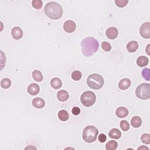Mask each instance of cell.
Here are the masks:
<instances>
[{
  "mask_svg": "<svg viewBox=\"0 0 150 150\" xmlns=\"http://www.w3.org/2000/svg\"><path fill=\"white\" fill-rule=\"evenodd\" d=\"M142 76V77L147 80V81H149L150 80V70L149 68H144L141 73Z\"/></svg>",
  "mask_w": 150,
  "mask_h": 150,
  "instance_id": "26",
  "label": "cell"
},
{
  "mask_svg": "<svg viewBox=\"0 0 150 150\" xmlns=\"http://www.w3.org/2000/svg\"><path fill=\"white\" fill-rule=\"evenodd\" d=\"M142 119L139 116H134L131 118V124L134 128H139L142 124Z\"/></svg>",
  "mask_w": 150,
  "mask_h": 150,
  "instance_id": "20",
  "label": "cell"
},
{
  "mask_svg": "<svg viewBox=\"0 0 150 150\" xmlns=\"http://www.w3.org/2000/svg\"><path fill=\"white\" fill-rule=\"evenodd\" d=\"M102 49L105 52H110L111 50V45L107 42H103L101 43Z\"/></svg>",
  "mask_w": 150,
  "mask_h": 150,
  "instance_id": "31",
  "label": "cell"
},
{
  "mask_svg": "<svg viewBox=\"0 0 150 150\" xmlns=\"http://www.w3.org/2000/svg\"><path fill=\"white\" fill-rule=\"evenodd\" d=\"M76 29L75 22L71 20H67L63 24V29L67 33H72Z\"/></svg>",
  "mask_w": 150,
  "mask_h": 150,
  "instance_id": "8",
  "label": "cell"
},
{
  "mask_svg": "<svg viewBox=\"0 0 150 150\" xmlns=\"http://www.w3.org/2000/svg\"><path fill=\"white\" fill-rule=\"evenodd\" d=\"M107 137L104 134H100L98 135V141L101 143H103L106 141Z\"/></svg>",
  "mask_w": 150,
  "mask_h": 150,
  "instance_id": "33",
  "label": "cell"
},
{
  "mask_svg": "<svg viewBox=\"0 0 150 150\" xmlns=\"http://www.w3.org/2000/svg\"><path fill=\"white\" fill-rule=\"evenodd\" d=\"M131 84V80L128 78H124L121 79L118 83V87L121 90H125L128 89Z\"/></svg>",
  "mask_w": 150,
  "mask_h": 150,
  "instance_id": "12",
  "label": "cell"
},
{
  "mask_svg": "<svg viewBox=\"0 0 150 150\" xmlns=\"http://www.w3.org/2000/svg\"><path fill=\"white\" fill-rule=\"evenodd\" d=\"M87 84L90 88L94 90H98L103 86L104 79L101 75L97 73H93L88 76Z\"/></svg>",
  "mask_w": 150,
  "mask_h": 150,
  "instance_id": "4",
  "label": "cell"
},
{
  "mask_svg": "<svg viewBox=\"0 0 150 150\" xmlns=\"http://www.w3.org/2000/svg\"><path fill=\"white\" fill-rule=\"evenodd\" d=\"M27 91L30 95L35 96L39 93L40 87L39 85L36 83H31L28 86Z\"/></svg>",
  "mask_w": 150,
  "mask_h": 150,
  "instance_id": "11",
  "label": "cell"
},
{
  "mask_svg": "<svg viewBox=\"0 0 150 150\" xmlns=\"http://www.w3.org/2000/svg\"><path fill=\"white\" fill-rule=\"evenodd\" d=\"M129 111L128 109L124 107H119L116 109L115 114L118 118H124L128 115Z\"/></svg>",
  "mask_w": 150,
  "mask_h": 150,
  "instance_id": "13",
  "label": "cell"
},
{
  "mask_svg": "<svg viewBox=\"0 0 150 150\" xmlns=\"http://www.w3.org/2000/svg\"><path fill=\"white\" fill-rule=\"evenodd\" d=\"M108 136L111 138L113 139H120L121 137V131L117 128H112L111 129L108 133Z\"/></svg>",
  "mask_w": 150,
  "mask_h": 150,
  "instance_id": "18",
  "label": "cell"
},
{
  "mask_svg": "<svg viewBox=\"0 0 150 150\" xmlns=\"http://www.w3.org/2000/svg\"><path fill=\"white\" fill-rule=\"evenodd\" d=\"M126 47L129 53H134L138 49V43L135 40H131L127 43Z\"/></svg>",
  "mask_w": 150,
  "mask_h": 150,
  "instance_id": "16",
  "label": "cell"
},
{
  "mask_svg": "<svg viewBox=\"0 0 150 150\" xmlns=\"http://www.w3.org/2000/svg\"><path fill=\"white\" fill-rule=\"evenodd\" d=\"M146 149L149 150V148H148L147 146H145V145L141 146H139V147H138V149Z\"/></svg>",
  "mask_w": 150,
  "mask_h": 150,
  "instance_id": "34",
  "label": "cell"
},
{
  "mask_svg": "<svg viewBox=\"0 0 150 150\" xmlns=\"http://www.w3.org/2000/svg\"><path fill=\"white\" fill-rule=\"evenodd\" d=\"M120 126L124 131H127L129 129V124L126 120H122L120 123Z\"/></svg>",
  "mask_w": 150,
  "mask_h": 150,
  "instance_id": "28",
  "label": "cell"
},
{
  "mask_svg": "<svg viewBox=\"0 0 150 150\" xmlns=\"http://www.w3.org/2000/svg\"><path fill=\"white\" fill-rule=\"evenodd\" d=\"M50 86L54 89H59L62 86V80L58 77H54L53 78L50 82Z\"/></svg>",
  "mask_w": 150,
  "mask_h": 150,
  "instance_id": "17",
  "label": "cell"
},
{
  "mask_svg": "<svg viewBox=\"0 0 150 150\" xmlns=\"http://www.w3.org/2000/svg\"><path fill=\"white\" fill-rule=\"evenodd\" d=\"M32 77L34 79V80L38 82H40L43 80V75L42 73L38 70H35L33 71Z\"/></svg>",
  "mask_w": 150,
  "mask_h": 150,
  "instance_id": "23",
  "label": "cell"
},
{
  "mask_svg": "<svg viewBox=\"0 0 150 150\" xmlns=\"http://www.w3.org/2000/svg\"><path fill=\"white\" fill-rule=\"evenodd\" d=\"M71 112L74 115H78L80 113V109L78 107H74L71 110Z\"/></svg>",
  "mask_w": 150,
  "mask_h": 150,
  "instance_id": "32",
  "label": "cell"
},
{
  "mask_svg": "<svg viewBox=\"0 0 150 150\" xmlns=\"http://www.w3.org/2000/svg\"><path fill=\"white\" fill-rule=\"evenodd\" d=\"M139 33L144 39L150 38V22L144 23L139 28Z\"/></svg>",
  "mask_w": 150,
  "mask_h": 150,
  "instance_id": "7",
  "label": "cell"
},
{
  "mask_svg": "<svg viewBox=\"0 0 150 150\" xmlns=\"http://www.w3.org/2000/svg\"><path fill=\"white\" fill-rule=\"evenodd\" d=\"M32 105L35 108H42L45 105V101L40 97H36L32 100Z\"/></svg>",
  "mask_w": 150,
  "mask_h": 150,
  "instance_id": "14",
  "label": "cell"
},
{
  "mask_svg": "<svg viewBox=\"0 0 150 150\" xmlns=\"http://www.w3.org/2000/svg\"><path fill=\"white\" fill-rule=\"evenodd\" d=\"M57 116H58L59 119L62 121H66L69 120V113L65 110H60L58 112Z\"/></svg>",
  "mask_w": 150,
  "mask_h": 150,
  "instance_id": "21",
  "label": "cell"
},
{
  "mask_svg": "<svg viewBox=\"0 0 150 150\" xmlns=\"http://www.w3.org/2000/svg\"><path fill=\"white\" fill-rule=\"evenodd\" d=\"M114 2L118 7L124 8L127 5L128 1V0H115Z\"/></svg>",
  "mask_w": 150,
  "mask_h": 150,
  "instance_id": "29",
  "label": "cell"
},
{
  "mask_svg": "<svg viewBox=\"0 0 150 150\" xmlns=\"http://www.w3.org/2000/svg\"><path fill=\"white\" fill-rule=\"evenodd\" d=\"M71 76L73 80L79 81L81 79V78L82 77V74H81V71H80L79 70H75L71 73Z\"/></svg>",
  "mask_w": 150,
  "mask_h": 150,
  "instance_id": "25",
  "label": "cell"
},
{
  "mask_svg": "<svg viewBox=\"0 0 150 150\" xmlns=\"http://www.w3.org/2000/svg\"><path fill=\"white\" fill-rule=\"evenodd\" d=\"M105 35L106 36L111 40L115 39L117 38L118 35V31L117 28L114 26H111L108 28L105 32Z\"/></svg>",
  "mask_w": 150,
  "mask_h": 150,
  "instance_id": "9",
  "label": "cell"
},
{
  "mask_svg": "<svg viewBox=\"0 0 150 150\" xmlns=\"http://www.w3.org/2000/svg\"><path fill=\"white\" fill-rule=\"evenodd\" d=\"M136 96L141 100H147L150 97V84L149 83H142L135 90Z\"/></svg>",
  "mask_w": 150,
  "mask_h": 150,
  "instance_id": "5",
  "label": "cell"
},
{
  "mask_svg": "<svg viewBox=\"0 0 150 150\" xmlns=\"http://www.w3.org/2000/svg\"><path fill=\"white\" fill-rule=\"evenodd\" d=\"M149 63V59L145 56H141L137 58V64L139 67H144Z\"/></svg>",
  "mask_w": 150,
  "mask_h": 150,
  "instance_id": "19",
  "label": "cell"
},
{
  "mask_svg": "<svg viewBox=\"0 0 150 150\" xmlns=\"http://www.w3.org/2000/svg\"><path fill=\"white\" fill-rule=\"evenodd\" d=\"M96 100V94L91 91H84L80 97V101L85 107H91L94 104Z\"/></svg>",
  "mask_w": 150,
  "mask_h": 150,
  "instance_id": "6",
  "label": "cell"
},
{
  "mask_svg": "<svg viewBox=\"0 0 150 150\" xmlns=\"http://www.w3.org/2000/svg\"><path fill=\"white\" fill-rule=\"evenodd\" d=\"M82 54L86 57L93 55L98 49V42L93 37H87L83 39L80 44Z\"/></svg>",
  "mask_w": 150,
  "mask_h": 150,
  "instance_id": "1",
  "label": "cell"
},
{
  "mask_svg": "<svg viewBox=\"0 0 150 150\" xmlns=\"http://www.w3.org/2000/svg\"><path fill=\"white\" fill-rule=\"evenodd\" d=\"M42 1L41 0H33L32 1V6L35 9H40L42 6Z\"/></svg>",
  "mask_w": 150,
  "mask_h": 150,
  "instance_id": "30",
  "label": "cell"
},
{
  "mask_svg": "<svg viewBox=\"0 0 150 150\" xmlns=\"http://www.w3.org/2000/svg\"><path fill=\"white\" fill-rule=\"evenodd\" d=\"M46 15L50 19L57 20L63 15V9L61 5L56 2L51 1L46 4L44 9Z\"/></svg>",
  "mask_w": 150,
  "mask_h": 150,
  "instance_id": "2",
  "label": "cell"
},
{
  "mask_svg": "<svg viewBox=\"0 0 150 150\" xmlns=\"http://www.w3.org/2000/svg\"><path fill=\"white\" fill-rule=\"evenodd\" d=\"M141 140L142 143L145 144H150V134L148 133L143 134L141 137Z\"/></svg>",
  "mask_w": 150,
  "mask_h": 150,
  "instance_id": "27",
  "label": "cell"
},
{
  "mask_svg": "<svg viewBox=\"0 0 150 150\" xmlns=\"http://www.w3.org/2000/svg\"><path fill=\"white\" fill-rule=\"evenodd\" d=\"M69 97V94L68 92L66 90H62L57 92V98L59 101L61 102H64L68 100Z\"/></svg>",
  "mask_w": 150,
  "mask_h": 150,
  "instance_id": "15",
  "label": "cell"
},
{
  "mask_svg": "<svg viewBox=\"0 0 150 150\" xmlns=\"http://www.w3.org/2000/svg\"><path fill=\"white\" fill-rule=\"evenodd\" d=\"M98 134V129L94 125H88L86 127L82 133L83 139L87 142L91 143L94 142Z\"/></svg>",
  "mask_w": 150,
  "mask_h": 150,
  "instance_id": "3",
  "label": "cell"
},
{
  "mask_svg": "<svg viewBox=\"0 0 150 150\" xmlns=\"http://www.w3.org/2000/svg\"><path fill=\"white\" fill-rule=\"evenodd\" d=\"M11 81L8 78H4L1 81V86L2 88L6 89L11 87Z\"/></svg>",
  "mask_w": 150,
  "mask_h": 150,
  "instance_id": "24",
  "label": "cell"
},
{
  "mask_svg": "<svg viewBox=\"0 0 150 150\" xmlns=\"http://www.w3.org/2000/svg\"><path fill=\"white\" fill-rule=\"evenodd\" d=\"M11 35L14 39L19 40L21 39L23 36V31L21 28L15 26L11 30Z\"/></svg>",
  "mask_w": 150,
  "mask_h": 150,
  "instance_id": "10",
  "label": "cell"
},
{
  "mask_svg": "<svg viewBox=\"0 0 150 150\" xmlns=\"http://www.w3.org/2000/svg\"><path fill=\"white\" fill-rule=\"evenodd\" d=\"M149 46H150V45H149V44H148V45H147V46H146V53H147V54H148V55H149V54H149Z\"/></svg>",
  "mask_w": 150,
  "mask_h": 150,
  "instance_id": "35",
  "label": "cell"
},
{
  "mask_svg": "<svg viewBox=\"0 0 150 150\" xmlns=\"http://www.w3.org/2000/svg\"><path fill=\"white\" fill-rule=\"evenodd\" d=\"M118 147V143L116 141H109L105 144V149L107 150H115Z\"/></svg>",
  "mask_w": 150,
  "mask_h": 150,
  "instance_id": "22",
  "label": "cell"
}]
</instances>
